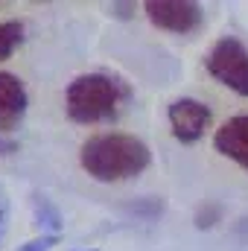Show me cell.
<instances>
[{
	"label": "cell",
	"mask_w": 248,
	"mask_h": 251,
	"mask_svg": "<svg viewBox=\"0 0 248 251\" xmlns=\"http://www.w3.org/2000/svg\"><path fill=\"white\" fill-rule=\"evenodd\" d=\"M26 88L15 73L0 70V134H12L26 117Z\"/></svg>",
	"instance_id": "6"
},
{
	"label": "cell",
	"mask_w": 248,
	"mask_h": 251,
	"mask_svg": "<svg viewBox=\"0 0 248 251\" xmlns=\"http://www.w3.org/2000/svg\"><path fill=\"white\" fill-rule=\"evenodd\" d=\"M108 15L128 21V18H134V3H108Z\"/></svg>",
	"instance_id": "12"
},
{
	"label": "cell",
	"mask_w": 248,
	"mask_h": 251,
	"mask_svg": "<svg viewBox=\"0 0 248 251\" xmlns=\"http://www.w3.org/2000/svg\"><path fill=\"white\" fill-rule=\"evenodd\" d=\"M143 12L152 26L173 35H193L204 24V9L193 0H146Z\"/></svg>",
	"instance_id": "4"
},
{
	"label": "cell",
	"mask_w": 248,
	"mask_h": 251,
	"mask_svg": "<svg viewBox=\"0 0 248 251\" xmlns=\"http://www.w3.org/2000/svg\"><path fill=\"white\" fill-rule=\"evenodd\" d=\"M21 44H24V24L15 18L0 21V62H6Z\"/></svg>",
	"instance_id": "9"
},
{
	"label": "cell",
	"mask_w": 248,
	"mask_h": 251,
	"mask_svg": "<svg viewBox=\"0 0 248 251\" xmlns=\"http://www.w3.org/2000/svg\"><path fill=\"white\" fill-rule=\"evenodd\" d=\"M149 164H152L149 146L140 137L125 134V131L94 134L79 149V167L94 181H102V184L128 181L140 176L143 170H149Z\"/></svg>",
	"instance_id": "1"
},
{
	"label": "cell",
	"mask_w": 248,
	"mask_h": 251,
	"mask_svg": "<svg viewBox=\"0 0 248 251\" xmlns=\"http://www.w3.org/2000/svg\"><path fill=\"white\" fill-rule=\"evenodd\" d=\"M88 251H97V249H88Z\"/></svg>",
	"instance_id": "15"
},
{
	"label": "cell",
	"mask_w": 248,
	"mask_h": 251,
	"mask_svg": "<svg viewBox=\"0 0 248 251\" xmlns=\"http://www.w3.org/2000/svg\"><path fill=\"white\" fill-rule=\"evenodd\" d=\"M131 100V88L114 73H82L64 91V111L73 123L97 126L120 117L125 102Z\"/></svg>",
	"instance_id": "2"
},
{
	"label": "cell",
	"mask_w": 248,
	"mask_h": 251,
	"mask_svg": "<svg viewBox=\"0 0 248 251\" xmlns=\"http://www.w3.org/2000/svg\"><path fill=\"white\" fill-rule=\"evenodd\" d=\"M219 216H222V207L219 204H204L196 213V228H213L219 222Z\"/></svg>",
	"instance_id": "10"
},
{
	"label": "cell",
	"mask_w": 248,
	"mask_h": 251,
	"mask_svg": "<svg viewBox=\"0 0 248 251\" xmlns=\"http://www.w3.org/2000/svg\"><path fill=\"white\" fill-rule=\"evenodd\" d=\"M56 243H59V237H53V234H44V237H35V240L24 243L18 251H50Z\"/></svg>",
	"instance_id": "11"
},
{
	"label": "cell",
	"mask_w": 248,
	"mask_h": 251,
	"mask_svg": "<svg viewBox=\"0 0 248 251\" xmlns=\"http://www.w3.org/2000/svg\"><path fill=\"white\" fill-rule=\"evenodd\" d=\"M12 152H18V143H15L12 137L0 134V158H6V155H12Z\"/></svg>",
	"instance_id": "13"
},
{
	"label": "cell",
	"mask_w": 248,
	"mask_h": 251,
	"mask_svg": "<svg viewBox=\"0 0 248 251\" xmlns=\"http://www.w3.org/2000/svg\"><path fill=\"white\" fill-rule=\"evenodd\" d=\"M213 149L248 173V114L228 117L213 134Z\"/></svg>",
	"instance_id": "7"
},
{
	"label": "cell",
	"mask_w": 248,
	"mask_h": 251,
	"mask_svg": "<svg viewBox=\"0 0 248 251\" xmlns=\"http://www.w3.org/2000/svg\"><path fill=\"white\" fill-rule=\"evenodd\" d=\"M204 67L216 82H222L225 88H231L240 97H248V47L240 38L222 35L207 50Z\"/></svg>",
	"instance_id": "3"
},
{
	"label": "cell",
	"mask_w": 248,
	"mask_h": 251,
	"mask_svg": "<svg viewBox=\"0 0 248 251\" xmlns=\"http://www.w3.org/2000/svg\"><path fill=\"white\" fill-rule=\"evenodd\" d=\"M32 213H35V222L41 225V228H47L53 237H59V231H62V213H59V207L53 204V199H47L44 193H32Z\"/></svg>",
	"instance_id": "8"
},
{
	"label": "cell",
	"mask_w": 248,
	"mask_h": 251,
	"mask_svg": "<svg viewBox=\"0 0 248 251\" xmlns=\"http://www.w3.org/2000/svg\"><path fill=\"white\" fill-rule=\"evenodd\" d=\"M167 120H170V131L178 143H196L201 140V134L207 131V126L213 120L210 108L201 102V100H193V97H178L170 102L167 108Z\"/></svg>",
	"instance_id": "5"
},
{
	"label": "cell",
	"mask_w": 248,
	"mask_h": 251,
	"mask_svg": "<svg viewBox=\"0 0 248 251\" xmlns=\"http://www.w3.org/2000/svg\"><path fill=\"white\" fill-rule=\"evenodd\" d=\"M6 228H9V207L0 204V243H3V237H6Z\"/></svg>",
	"instance_id": "14"
}]
</instances>
